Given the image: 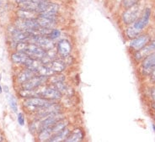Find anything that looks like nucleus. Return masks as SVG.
<instances>
[{"label":"nucleus","mask_w":155,"mask_h":142,"mask_svg":"<svg viewBox=\"0 0 155 142\" xmlns=\"http://www.w3.org/2000/svg\"><path fill=\"white\" fill-rule=\"evenodd\" d=\"M62 116L60 114H58V113H53V114H51L49 115H47V117H46V119H44L41 122V131H42V130L46 129L47 127L54 124L58 121L62 119Z\"/></svg>","instance_id":"9"},{"label":"nucleus","mask_w":155,"mask_h":142,"mask_svg":"<svg viewBox=\"0 0 155 142\" xmlns=\"http://www.w3.org/2000/svg\"><path fill=\"white\" fill-rule=\"evenodd\" d=\"M47 78H48L47 77L36 75V76H34L33 77H31V79H29L26 82H23L22 87H23L24 89H28V90L35 89L40 87V86H41L42 84H44L47 82Z\"/></svg>","instance_id":"5"},{"label":"nucleus","mask_w":155,"mask_h":142,"mask_svg":"<svg viewBox=\"0 0 155 142\" xmlns=\"http://www.w3.org/2000/svg\"><path fill=\"white\" fill-rule=\"evenodd\" d=\"M54 84V87L56 89H58L61 93H64V94H67V95H70L72 92H73V90L71 88H69L67 84H65L63 82V81L62 82H58L56 83H53Z\"/></svg>","instance_id":"18"},{"label":"nucleus","mask_w":155,"mask_h":142,"mask_svg":"<svg viewBox=\"0 0 155 142\" xmlns=\"http://www.w3.org/2000/svg\"><path fill=\"white\" fill-rule=\"evenodd\" d=\"M143 10V4H140V1L132 6L127 8V10L122 15V19L124 23L127 24H131L135 22L139 18L140 14Z\"/></svg>","instance_id":"2"},{"label":"nucleus","mask_w":155,"mask_h":142,"mask_svg":"<svg viewBox=\"0 0 155 142\" xmlns=\"http://www.w3.org/2000/svg\"><path fill=\"white\" fill-rule=\"evenodd\" d=\"M9 106L11 108V109L13 111L16 113L17 110H18V106H17V102H16L15 98H14L13 96L10 97L9 98Z\"/></svg>","instance_id":"21"},{"label":"nucleus","mask_w":155,"mask_h":142,"mask_svg":"<svg viewBox=\"0 0 155 142\" xmlns=\"http://www.w3.org/2000/svg\"><path fill=\"white\" fill-rule=\"evenodd\" d=\"M69 131L65 128L62 131H60L58 133H56L55 134H53L50 139H49V141L51 142H57V141H65V140L67 139V137L68 136L69 134Z\"/></svg>","instance_id":"15"},{"label":"nucleus","mask_w":155,"mask_h":142,"mask_svg":"<svg viewBox=\"0 0 155 142\" xmlns=\"http://www.w3.org/2000/svg\"><path fill=\"white\" fill-rule=\"evenodd\" d=\"M59 6L55 3H51L48 6V8L42 13L38 14L40 17H44V18H49V19H56V15L58 14Z\"/></svg>","instance_id":"11"},{"label":"nucleus","mask_w":155,"mask_h":142,"mask_svg":"<svg viewBox=\"0 0 155 142\" xmlns=\"http://www.w3.org/2000/svg\"><path fill=\"white\" fill-rule=\"evenodd\" d=\"M151 80L153 81V82H155V71H154V72H153V73H152Z\"/></svg>","instance_id":"26"},{"label":"nucleus","mask_w":155,"mask_h":142,"mask_svg":"<svg viewBox=\"0 0 155 142\" xmlns=\"http://www.w3.org/2000/svg\"><path fill=\"white\" fill-rule=\"evenodd\" d=\"M155 71V52L144 58L143 62V72L144 74H152Z\"/></svg>","instance_id":"7"},{"label":"nucleus","mask_w":155,"mask_h":142,"mask_svg":"<svg viewBox=\"0 0 155 142\" xmlns=\"http://www.w3.org/2000/svg\"><path fill=\"white\" fill-rule=\"evenodd\" d=\"M2 92V88H1V86H0V92Z\"/></svg>","instance_id":"28"},{"label":"nucleus","mask_w":155,"mask_h":142,"mask_svg":"<svg viewBox=\"0 0 155 142\" xmlns=\"http://www.w3.org/2000/svg\"><path fill=\"white\" fill-rule=\"evenodd\" d=\"M153 108H154V109H155V102H154V103H153Z\"/></svg>","instance_id":"27"},{"label":"nucleus","mask_w":155,"mask_h":142,"mask_svg":"<svg viewBox=\"0 0 155 142\" xmlns=\"http://www.w3.org/2000/svg\"><path fill=\"white\" fill-rule=\"evenodd\" d=\"M151 96L153 98V99L155 101V88L153 90H152V92H151Z\"/></svg>","instance_id":"25"},{"label":"nucleus","mask_w":155,"mask_h":142,"mask_svg":"<svg viewBox=\"0 0 155 142\" xmlns=\"http://www.w3.org/2000/svg\"><path fill=\"white\" fill-rule=\"evenodd\" d=\"M45 65H47L50 68L52 73H62L65 68V62H62L61 60H53Z\"/></svg>","instance_id":"12"},{"label":"nucleus","mask_w":155,"mask_h":142,"mask_svg":"<svg viewBox=\"0 0 155 142\" xmlns=\"http://www.w3.org/2000/svg\"><path fill=\"white\" fill-rule=\"evenodd\" d=\"M155 51V40H153L151 43H147V45L143 46L142 49L139 50H137L135 54V59L137 61H140L142 59L146 58L147 56H149L150 54L153 53Z\"/></svg>","instance_id":"6"},{"label":"nucleus","mask_w":155,"mask_h":142,"mask_svg":"<svg viewBox=\"0 0 155 142\" xmlns=\"http://www.w3.org/2000/svg\"><path fill=\"white\" fill-rule=\"evenodd\" d=\"M61 35V32L59 30H51V31L50 32V34L47 36H48L49 38L51 39V40H54V39H57L58 37H60Z\"/></svg>","instance_id":"22"},{"label":"nucleus","mask_w":155,"mask_h":142,"mask_svg":"<svg viewBox=\"0 0 155 142\" xmlns=\"http://www.w3.org/2000/svg\"><path fill=\"white\" fill-rule=\"evenodd\" d=\"M83 137H84V134L81 131V130L79 129H76L74 130L72 133H69L68 136L67 137V139L65 140V141L68 142H78V141H81L83 140Z\"/></svg>","instance_id":"16"},{"label":"nucleus","mask_w":155,"mask_h":142,"mask_svg":"<svg viewBox=\"0 0 155 142\" xmlns=\"http://www.w3.org/2000/svg\"><path fill=\"white\" fill-rule=\"evenodd\" d=\"M54 103L50 100L46 99V98H41L39 97H34V98H30L25 101L24 105L30 109H41L43 108L48 107Z\"/></svg>","instance_id":"4"},{"label":"nucleus","mask_w":155,"mask_h":142,"mask_svg":"<svg viewBox=\"0 0 155 142\" xmlns=\"http://www.w3.org/2000/svg\"><path fill=\"white\" fill-rule=\"evenodd\" d=\"M17 50L27 55L29 57L37 60H41L46 54V50L34 43L19 42L17 46Z\"/></svg>","instance_id":"1"},{"label":"nucleus","mask_w":155,"mask_h":142,"mask_svg":"<svg viewBox=\"0 0 155 142\" xmlns=\"http://www.w3.org/2000/svg\"><path fill=\"white\" fill-rule=\"evenodd\" d=\"M150 40V37L148 35H141L137 36V38L134 39L132 42L130 43V46L134 50H139L143 46L147 45Z\"/></svg>","instance_id":"10"},{"label":"nucleus","mask_w":155,"mask_h":142,"mask_svg":"<svg viewBox=\"0 0 155 142\" xmlns=\"http://www.w3.org/2000/svg\"><path fill=\"white\" fill-rule=\"evenodd\" d=\"M150 15H151V10H150V8H146V9L144 10L143 17L138 18V19L136 20L135 22H134L135 24H134L133 27H134L135 29H137V30L142 31L144 27L147 25V23H148L149 19H150Z\"/></svg>","instance_id":"8"},{"label":"nucleus","mask_w":155,"mask_h":142,"mask_svg":"<svg viewBox=\"0 0 155 142\" xmlns=\"http://www.w3.org/2000/svg\"><path fill=\"white\" fill-rule=\"evenodd\" d=\"M58 52L62 56H67L71 51V44L67 40H62L57 46Z\"/></svg>","instance_id":"13"},{"label":"nucleus","mask_w":155,"mask_h":142,"mask_svg":"<svg viewBox=\"0 0 155 142\" xmlns=\"http://www.w3.org/2000/svg\"><path fill=\"white\" fill-rule=\"evenodd\" d=\"M35 19L40 24V26L47 28V29H52V27L54 26L56 23V19H49V18L37 16V18H35Z\"/></svg>","instance_id":"14"},{"label":"nucleus","mask_w":155,"mask_h":142,"mask_svg":"<svg viewBox=\"0 0 155 142\" xmlns=\"http://www.w3.org/2000/svg\"><path fill=\"white\" fill-rule=\"evenodd\" d=\"M141 31H142L137 30L134 27H132V28H129V29H127V36L129 38H136V37L138 36V35L141 33Z\"/></svg>","instance_id":"20"},{"label":"nucleus","mask_w":155,"mask_h":142,"mask_svg":"<svg viewBox=\"0 0 155 142\" xmlns=\"http://www.w3.org/2000/svg\"><path fill=\"white\" fill-rule=\"evenodd\" d=\"M140 0H123L122 1V4H123V6H124L125 8H129V7H131L132 6L133 4H137V3H138Z\"/></svg>","instance_id":"23"},{"label":"nucleus","mask_w":155,"mask_h":142,"mask_svg":"<svg viewBox=\"0 0 155 142\" xmlns=\"http://www.w3.org/2000/svg\"><path fill=\"white\" fill-rule=\"evenodd\" d=\"M37 97L48 100L60 99L62 98V93L55 87H44L41 89V86L35 89Z\"/></svg>","instance_id":"3"},{"label":"nucleus","mask_w":155,"mask_h":142,"mask_svg":"<svg viewBox=\"0 0 155 142\" xmlns=\"http://www.w3.org/2000/svg\"><path fill=\"white\" fill-rule=\"evenodd\" d=\"M29 58L27 55H25L21 51H18L16 53H14L12 55V60L13 62L15 63H21V64H25V62L27 61V59Z\"/></svg>","instance_id":"19"},{"label":"nucleus","mask_w":155,"mask_h":142,"mask_svg":"<svg viewBox=\"0 0 155 142\" xmlns=\"http://www.w3.org/2000/svg\"><path fill=\"white\" fill-rule=\"evenodd\" d=\"M35 74H36V73H35V71L28 68V69L22 71L21 73H19V76H18V81H19V82H22L23 83V82H26L29 79H31V77L35 76Z\"/></svg>","instance_id":"17"},{"label":"nucleus","mask_w":155,"mask_h":142,"mask_svg":"<svg viewBox=\"0 0 155 142\" xmlns=\"http://www.w3.org/2000/svg\"><path fill=\"white\" fill-rule=\"evenodd\" d=\"M18 123L21 125V126H23L24 124H25V117H24L23 114H21V113H19V115H18Z\"/></svg>","instance_id":"24"}]
</instances>
